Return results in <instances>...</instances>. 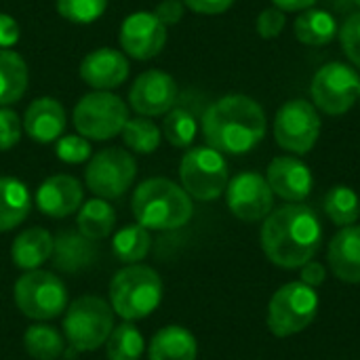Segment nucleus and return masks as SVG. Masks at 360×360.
Masks as SVG:
<instances>
[{
    "instance_id": "1",
    "label": "nucleus",
    "mask_w": 360,
    "mask_h": 360,
    "mask_svg": "<svg viewBox=\"0 0 360 360\" xmlns=\"http://www.w3.org/2000/svg\"><path fill=\"white\" fill-rule=\"evenodd\" d=\"M323 228L306 205H285L270 213L262 228V249L281 268H302L321 249Z\"/></svg>"
},
{
    "instance_id": "2",
    "label": "nucleus",
    "mask_w": 360,
    "mask_h": 360,
    "mask_svg": "<svg viewBox=\"0 0 360 360\" xmlns=\"http://www.w3.org/2000/svg\"><path fill=\"white\" fill-rule=\"evenodd\" d=\"M202 133L209 148L221 154H247L266 135V114L247 95H226L207 108Z\"/></svg>"
},
{
    "instance_id": "3",
    "label": "nucleus",
    "mask_w": 360,
    "mask_h": 360,
    "mask_svg": "<svg viewBox=\"0 0 360 360\" xmlns=\"http://www.w3.org/2000/svg\"><path fill=\"white\" fill-rule=\"evenodd\" d=\"M133 215L146 230H177L192 217V198L188 192L165 177H154L133 194Z\"/></svg>"
},
{
    "instance_id": "4",
    "label": "nucleus",
    "mask_w": 360,
    "mask_h": 360,
    "mask_svg": "<svg viewBox=\"0 0 360 360\" xmlns=\"http://www.w3.org/2000/svg\"><path fill=\"white\" fill-rule=\"evenodd\" d=\"M162 300V281L156 270L133 264L114 274L110 283V306L124 321L150 316Z\"/></svg>"
},
{
    "instance_id": "5",
    "label": "nucleus",
    "mask_w": 360,
    "mask_h": 360,
    "mask_svg": "<svg viewBox=\"0 0 360 360\" xmlns=\"http://www.w3.org/2000/svg\"><path fill=\"white\" fill-rule=\"evenodd\" d=\"M114 331L112 306L97 297L84 295L70 304L63 319V333L76 352H95Z\"/></svg>"
},
{
    "instance_id": "6",
    "label": "nucleus",
    "mask_w": 360,
    "mask_h": 360,
    "mask_svg": "<svg viewBox=\"0 0 360 360\" xmlns=\"http://www.w3.org/2000/svg\"><path fill=\"white\" fill-rule=\"evenodd\" d=\"M72 118L76 131L84 139L105 141L122 133L129 120V108L118 95L110 91H95L76 103Z\"/></svg>"
},
{
    "instance_id": "7",
    "label": "nucleus",
    "mask_w": 360,
    "mask_h": 360,
    "mask_svg": "<svg viewBox=\"0 0 360 360\" xmlns=\"http://www.w3.org/2000/svg\"><path fill=\"white\" fill-rule=\"evenodd\" d=\"M13 295L17 308L34 321L57 319L68 308V289L63 281L42 270H30L19 276Z\"/></svg>"
},
{
    "instance_id": "8",
    "label": "nucleus",
    "mask_w": 360,
    "mask_h": 360,
    "mask_svg": "<svg viewBox=\"0 0 360 360\" xmlns=\"http://www.w3.org/2000/svg\"><path fill=\"white\" fill-rule=\"evenodd\" d=\"M319 312V295L304 283L281 287L268 308V327L276 338H289L304 331Z\"/></svg>"
},
{
    "instance_id": "9",
    "label": "nucleus",
    "mask_w": 360,
    "mask_h": 360,
    "mask_svg": "<svg viewBox=\"0 0 360 360\" xmlns=\"http://www.w3.org/2000/svg\"><path fill=\"white\" fill-rule=\"evenodd\" d=\"M179 179L190 198L215 200L228 188V162L221 152L209 146L194 148L181 158Z\"/></svg>"
},
{
    "instance_id": "10",
    "label": "nucleus",
    "mask_w": 360,
    "mask_h": 360,
    "mask_svg": "<svg viewBox=\"0 0 360 360\" xmlns=\"http://www.w3.org/2000/svg\"><path fill=\"white\" fill-rule=\"evenodd\" d=\"M135 175L137 162L127 150L105 148L89 160L84 181L97 198L110 200L120 198L133 186Z\"/></svg>"
},
{
    "instance_id": "11",
    "label": "nucleus",
    "mask_w": 360,
    "mask_h": 360,
    "mask_svg": "<svg viewBox=\"0 0 360 360\" xmlns=\"http://www.w3.org/2000/svg\"><path fill=\"white\" fill-rule=\"evenodd\" d=\"M360 76L356 70L342 61H331L323 65L310 84L314 105L329 116L346 114L359 101Z\"/></svg>"
},
{
    "instance_id": "12",
    "label": "nucleus",
    "mask_w": 360,
    "mask_h": 360,
    "mask_svg": "<svg viewBox=\"0 0 360 360\" xmlns=\"http://www.w3.org/2000/svg\"><path fill=\"white\" fill-rule=\"evenodd\" d=\"M321 135V116L306 99L287 101L274 120V137L283 150L293 154H308Z\"/></svg>"
},
{
    "instance_id": "13",
    "label": "nucleus",
    "mask_w": 360,
    "mask_h": 360,
    "mask_svg": "<svg viewBox=\"0 0 360 360\" xmlns=\"http://www.w3.org/2000/svg\"><path fill=\"white\" fill-rule=\"evenodd\" d=\"M226 198L230 211L243 221H257L270 215L274 192L259 173H240L228 181Z\"/></svg>"
},
{
    "instance_id": "14",
    "label": "nucleus",
    "mask_w": 360,
    "mask_h": 360,
    "mask_svg": "<svg viewBox=\"0 0 360 360\" xmlns=\"http://www.w3.org/2000/svg\"><path fill=\"white\" fill-rule=\"evenodd\" d=\"M167 44V27L156 19L154 13L137 11L131 13L120 25L122 51L139 61L156 57Z\"/></svg>"
},
{
    "instance_id": "15",
    "label": "nucleus",
    "mask_w": 360,
    "mask_h": 360,
    "mask_svg": "<svg viewBox=\"0 0 360 360\" xmlns=\"http://www.w3.org/2000/svg\"><path fill=\"white\" fill-rule=\"evenodd\" d=\"M177 101V84L173 76L160 70H148L135 78L129 91V103L139 116H160L173 110Z\"/></svg>"
},
{
    "instance_id": "16",
    "label": "nucleus",
    "mask_w": 360,
    "mask_h": 360,
    "mask_svg": "<svg viewBox=\"0 0 360 360\" xmlns=\"http://www.w3.org/2000/svg\"><path fill=\"white\" fill-rule=\"evenodd\" d=\"M80 78L95 91H112L129 78V61L116 49H95L82 59Z\"/></svg>"
},
{
    "instance_id": "17",
    "label": "nucleus",
    "mask_w": 360,
    "mask_h": 360,
    "mask_svg": "<svg viewBox=\"0 0 360 360\" xmlns=\"http://www.w3.org/2000/svg\"><path fill=\"white\" fill-rule=\"evenodd\" d=\"M270 190L278 194L285 200L300 202L308 198L312 192V173L310 169L295 156H278L270 162L268 167V177H266Z\"/></svg>"
},
{
    "instance_id": "18",
    "label": "nucleus",
    "mask_w": 360,
    "mask_h": 360,
    "mask_svg": "<svg viewBox=\"0 0 360 360\" xmlns=\"http://www.w3.org/2000/svg\"><path fill=\"white\" fill-rule=\"evenodd\" d=\"M82 205V186L70 175H53L36 190V207L40 213L61 219L78 211Z\"/></svg>"
},
{
    "instance_id": "19",
    "label": "nucleus",
    "mask_w": 360,
    "mask_h": 360,
    "mask_svg": "<svg viewBox=\"0 0 360 360\" xmlns=\"http://www.w3.org/2000/svg\"><path fill=\"white\" fill-rule=\"evenodd\" d=\"M65 110L53 97H38L34 99L23 116V129L30 139L38 143H51L61 137L65 131Z\"/></svg>"
},
{
    "instance_id": "20",
    "label": "nucleus",
    "mask_w": 360,
    "mask_h": 360,
    "mask_svg": "<svg viewBox=\"0 0 360 360\" xmlns=\"http://www.w3.org/2000/svg\"><path fill=\"white\" fill-rule=\"evenodd\" d=\"M329 268L344 283H360V226H348L333 236Z\"/></svg>"
},
{
    "instance_id": "21",
    "label": "nucleus",
    "mask_w": 360,
    "mask_h": 360,
    "mask_svg": "<svg viewBox=\"0 0 360 360\" xmlns=\"http://www.w3.org/2000/svg\"><path fill=\"white\" fill-rule=\"evenodd\" d=\"M53 257L61 272L76 274L95 262V245L80 232H61L53 238Z\"/></svg>"
},
{
    "instance_id": "22",
    "label": "nucleus",
    "mask_w": 360,
    "mask_h": 360,
    "mask_svg": "<svg viewBox=\"0 0 360 360\" xmlns=\"http://www.w3.org/2000/svg\"><path fill=\"white\" fill-rule=\"evenodd\" d=\"M53 255V236L44 228L23 230L11 247L13 264L21 270H36Z\"/></svg>"
},
{
    "instance_id": "23",
    "label": "nucleus",
    "mask_w": 360,
    "mask_h": 360,
    "mask_svg": "<svg viewBox=\"0 0 360 360\" xmlns=\"http://www.w3.org/2000/svg\"><path fill=\"white\" fill-rule=\"evenodd\" d=\"M32 209L27 186L15 177H0V232L17 228Z\"/></svg>"
},
{
    "instance_id": "24",
    "label": "nucleus",
    "mask_w": 360,
    "mask_h": 360,
    "mask_svg": "<svg viewBox=\"0 0 360 360\" xmlns=\"http://www.w3.org/2000/svg\"><path fill=\"white\" fill-rule=\"evenodd\" d=\"M196 354L198 346L194 335L179 325L160 329L150 344V360H196Z\"/></svg>"
},
{
    "instance_id": "25",
    "label": "nucleus",
    "mask_w": 360,
    "mask_h": 360,
    "mask_svg": "<svg viewBox=\"0 0 360 360\" xmlns=\"http://www.w3.org/2000/svg\"><path fill=\"white\" fill-rule=\"evenodd\" d=\"M27 89V65L11 49H0V108L17 103Z\"/></svg>"
},
{
    "instance_id": "26",
    "label": "nucleus",
    "mask_w": 360,
    "mask_h": 360,
    "mask_svg": "<svg viewBox=\"0 0 360 360\" xmlns=\"http://www.w3.org/2000/svg\"><path fill=\"white\" fill-rule=\"evenodd\" d=\"M293 32L300 42L308 46H323V44H329L340 34V27L333 15H329L327 11L308 8L295 19Z\"/></svg>"
},
{
    "instance_id": "27",
    "label": "nucleus",
    "mask_w": 360,
    "mask_h": 360,
    "mask_svg": "<svg viewBox=\"0 0 360 360\" xmlns=\"http://www.w3.org/2000/svg\"><path fill=\"white\" fill-rule=\"evenodd\" d=\"M76 224H78V232L89 240H101L114 230L116 213L112 205L105 202L103 198H93L80 207Z\"/></svg>"
},
{
    "instance_id": "28",
    "label": "nucleus",
    "mask_w": 360,
    "mask_h": 360,
    "mask_svg": "<svg viewBox=\"0 0 360 360\" xmlns=\"http://www.w3.org/2000/svg\"><path fill=\"white\" fill-rule=\"evenodd\" d=\"M150 247H152L150 232L139 224L118 230L112 238V251H114L116 259L122 264H129V266L146 259V255L150 253Z\"/></svg>"
},
{
    "instance_id": "29",
    "label": "nucleus",
    "mask_w": 360,
    "mask_h": 360,
    "mask_svg": "<svg viewBox=\"0 0 360 360\" xmlns=\"http://www.w3.org/2000/svg\"><path fill=\"white\" fill-rule=\"evenodd\" d=\"M27 354L36 360H57L63 354V338L49 325H34L23 335Z\"/></svg>"
},
{
    "instance_id": "30",
    "label": "nucleus",
    "mask_w": 360,
    "mask_h": 360,
    "mask_svg": "<svg viewBox=\"0 0 360 360\" xmlns=\"http://www.w3.org/2000/svg\"><path fill=\"white\" fill-rule=\"evenodd\" d=\"M143 346L146 344H143L141 333L131 323H122L114 327V331L110 333L105 342L110 360H139L143 354Z\"/></svg>"
},
{
    "instance_id": "31",
    "label": "nucleus",
    "mask_w": 360,
    "mask_h": 360,
    "mask_svg": "<svg viewBox=\"0 0 360 360\" xmlns=\"http://www.w3.org/2000/svg\"><path fill=\"white\" fill-rule=\"evenodd\" d=\"M325 211L329 219L338 226H352L360 215L359 194L352 188L338 186L325 196Z\"/></svg>"
},
{
    "instance_id": "32",
    "label": "nucleus",
    "mask_w": 360,
    "mask_h": 360,
    "mask_svg": "<svg viewBox=\"0 0 360 360\" xmlns=\"http://www.w3.org/2000/svg\"><path fill=\"white\" fill-rule=\"evenodd\" d=\"M120 135L127 148L137 154H152L160 146V129L146 116L129 118Z\"/></svg>"
},
{
    "instance_id": "33",
    "label": "nucleus",
    "mask_w": 360,
    "mask_h": 360,
    "mask_svg": "<svg viewBox=\"0 0 360 360\" xmlns=\"http://www.w3.org/2000/svg\"><path fill=\"white\" fill-rule=\"evenodd\" d=\"M198 124L196 118L184 110V108H175L171 112H167L165 122H162V133L167 137V141L175 148H188L194 137H196Z\"/></svg>"
},
{
    "instance_id": "34",
    "label": "nucleus",
    "mask_w": 360,
    "mask_h": 360,
    "mask_svg": "<svg viewBox=\"0 0 360 360\" xmlns=\"http://www.w3.org/2000/svg\"><path fill=\"white\" fill-rule=\"evenodd\" d=\"M108 6V0H57V11L72 23H93Z\"/></svg>"
},
{
    "instance_id": "35",
    "label": "nucleus",
    "mask_w": 360,
    "mask_h": 360,
    "mask_svg": "<svg viewBox=\"0 0 360 360\" xmlns=\"http://www.w3.org/2000/svg\"><path fill=\"white\" fill-rule=\"evenodd\" d=\"M55 154L59 160L70 165H80L91 156V143L82 135H63L57 141Z\"/></svg>"
},
{
    "instance_id": "36",
    "label": "nucleus",
    "mask_w": 360,
    "mask_h": 360,
    "mask_svg": "<svg viewBox=\"0 0 360 360\" xmlns=\"http://www.w3.org/2000/svg\"><path fill=\"white\" fill-rule=\"evenodd\" d=\"M340 42L346 57L360 70V11L350 15L340 27Z\"/></svg>"
},
{
    "instance_id": "37",
    "label": "nucleus",
    "mask_w": 360,
    "mask_h": 360,
    "mask_svg": "<svg viewBox=\"0 0 360 360\" xmlns=\"http://www.w3.org/2000/svg\"><path fill=\"white\" fill-rule=\"evenodd\" d=\"M21 139V122L19 116L8 110V108H0V150H11L13 146H17Z\"/></svg>"
},
{
    "instance_id": "38",
    "label": "nucleus",
    "mask_w": 360,
    "mask_h": 360,
    "mask_svg": "<svg viewBox=\"0 0 360 360\" xmlns=\"http://www.w3.org/2000/svg\"><path fill=\"white\" fill-rule=\"evenodd\" d=\"M287 23V17L281 8H266L257 17V34L262 38H276Z\"/></svg>"
},
{
    "instance_id": "39",
    "label": "nucleus",
    "mask_w": 360,
    "mask_h": 360,
    "mask_svg": "<svg viewBox=\"0 0 360 360\" xmlns=\"http://www.w3.org/2000/svg\"><path fill=\"white\" fill-rule=\"evenodd\" d=\"M156 19L167 27V25H175L177 21H181L184 17V2L181 0H162L156 8H154Z\"/></svg>"
},
{
    "instance_id": "40",
    "label": "nucleus",
    "mask_w": 360,
    "mask_h": 360,
    "mask_svg": "<svg viewBox=\"0 0 360 360\" xmlns=\"http://www.w3.org/2000/svg\"><path fill=\"white\" fill-rule=\"evenodd\" d=\"M181 2L190 11L200 15H219L234 4V0H181Z\"/></svg>"
},
{
    "instance_id": "41",
    "label": "nucleus",
    "mask_w": 360,
    "mask_h": 360,
    "mask_svg": "<svg viewBox=\"0 0 360 360\" xmlns=\"http://www.w3.org/2000/svg\"><path fill=\"white\" fill-rule=\"evenodd\" d=\"M17 40H19L17 21L11 15L0 13V49H11Z\"/></svg>"
},
{
    "instance_id": "42",
    "label": "nucleus",
    "mask_w": 360,
    "mask_h": 360,
    "mask_svg": "<svg viewBox=\"0 0 360 360\" xmlns=\"http://www.w3.org/2000/svg\"><path fill=\"white\" fill-rule=\"evenodd\" d=\"M325 276H327V270L319 262H312L310 259L308 264L302 266V283L308 285V287H312V289L319 287V285H323L325 283Z\"/></svg>"
},
{
    "instance_id": "43",
    "label": "nucleus",
    "mask_w": 360,
    "mask_h": 360,
    "mask_svg": "<svg viewBox=\"0 0 360 360\" xmlns=\"http://www.w3.org/2000/svg\"><path fill=\"white\" fill-rule=\"evenodd\" d=\"M276 8L285 11H308L312 8L319 0H272Z\"/></svg>"
},
{
    "instance_id": "44",
    "label": "nucleus",
    "mask_w": 360,
    "mask_h": 360,
    "mask_svg": "<svg viewBox=\"0 0 360 360\" xmlns=\"http://www.w3.org/2000/svg\"><path fill=\"white\" fill-rule=\"evenodd\" d=\"M354 2H356V4H359V8H360V0H354Z\"/></svg>"
},
{
    "instance_id": "45",
    "label": "nucleus",
    "mask_w": 360,
    "mask_h": 360,
    "mask_svg": "<svg viewBox=\"0 0 360 360\" xmlns=\"http://www.w3.org/2000/svg\"><path fill=\"white\" fill-rule=\"evenodd\" d=\"M359 101H360V91H359Z\"/></svg>"
}]
</instances>
